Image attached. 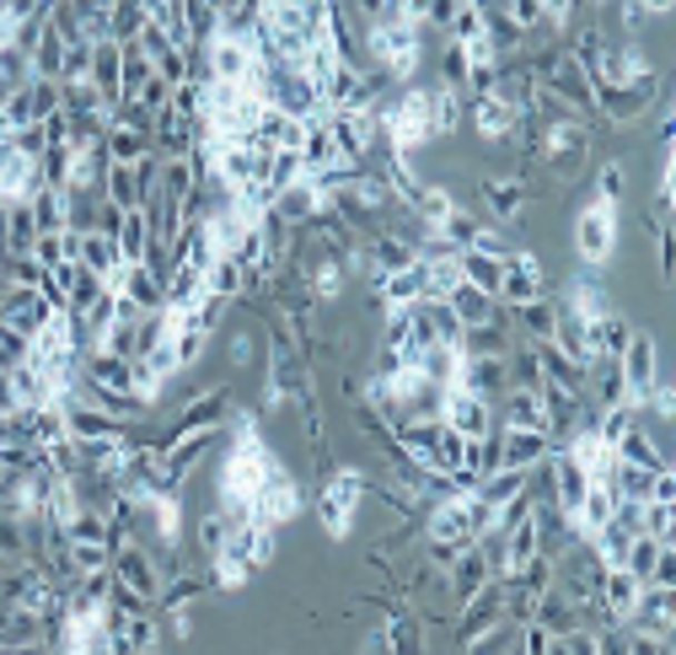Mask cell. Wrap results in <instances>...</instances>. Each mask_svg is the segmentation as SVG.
<instances>
[{
  "mask_svg": "<svg viewBox=\"0 0 676 655\" xmlns=\"http://www.w3.org/2000/svg\"><path fill=\"white\" fill-rule=\"evenodd\" d=\"M360 499H366V473L360 468L328 473V484H322V495H317V522H322V532H328V537H349Z\"/></svg>",
  "mask_w": 676,
  "mask_h": 655,
  "instance_id": "1",
  "label": "cell"
},
{
  "mask_svg": "<svg viewBox=\"0 0 676 655\" xmlns=\"http://www.w3.org/2000/svg\"><path fill=\"white\" fill-rule=\"evenodd\" d=\"M575 252H580L585 269H602L617 252V205L607 199H590L575 220Z\"/></svg>",
  "mask_w": 676,
  "mask_h": 655,
  "instance_id": "2",
  "label": "cell"
},
{
  "mask_svg": "<svg viewBox=\"0 0 676 655\" xmlns=\"http://www.w3.org/2000/svg\"><path fill=\"white\" fill-rule=\"evenodd\" d=\"M301 516V489H296V478L279 468L264 473V484H258V495H252V522H269V527H285V522H296Z\"/></svg>",
  "mask_w": 676,
  "mask_h": 655,
  "instance_id": "3",
  "label": "cell"
},
{
  "mask_svg": "<svg viewBox=\"0 0 676 655\" xmlns=\"http://www.w3.org/2000/svg\"><path fill=\"white\" fill-rule=\"evenodd\" d=\"M655 92H660L655 76L623 81V87H596V113L613 119V125H634V119H645V108L655 102Z\"/></svg>",
  "mask_w": 676,
  "mask_h": 655,
  "instance_id": "4",
  "label": "cell"
},
{
  "mask_svg": "<svg viewBox=\"0 0 676 655\" xmlns=\"http://www.w3.org/2000/svg\"><path fill=\"white\" fill-rule=\"evenodd\" d=\"M617 371H623V387H628V404L639 408V398H645L649 387H655V376H660V349H655V339L634 328V339L623 344V355H617Z\"/></svg>",
  "mask_w": 676,
  "mask_h": 655,
  "instance_id": "5",
  "label": "cell"
},
{
  "mask_svg": "<svg viewBox=\"0 0 676 655\" xmlns=\"http://www.w3.org/2000/svg\"><path fill=\"white\" fill-rule=\"evenodd\" d=\"M258 70V54H252V38H231V32H216L205 43V76L210 81H247Z\"/></svg>",
  "mask_w": 676,
  "mask_h": 655,
  "instance_id": "6",
  "label": "cell"
},
{
  "mask_svg": "<svg viewBox=\"0 0 676 655\" xmlns=\"http://www.w3.org/2000/svg\"><path fill=\"white\" fill-rule=\"evenodd\" d=\"M440 419L457 430V436H489L494 430V404L467 393V387H446V404H440Z\"/></svg>",
  "mask_w": 676,
  "mask_h": 655,
  "instance_id": "7",
  "label": "cell"
},
{
  "mask_svg": "<svg viewBox=\"0 0 676 655\" xmlns=\"http://www.w3.org/2000/svg\"><path fill=\"white\" fill-rule=\"evenodd\" d=\"M108 569H113V580H119V586L140 592L146 602H156V596H161V569H156V559L146 554V548H135V543H119Z\"/></svg>",
  "mask_w": 676,
  "mask_h": 655,
  "instance_id": "8",
  "label": "cell"
},
{
  "mask_svg": "<svg viewBox=\"0 0 676 655\" xmlns=\"http://www.w3.org/2000/svg\"><path fill=\"white\" fill-rule=\"evenodd\" d=\"M531 296H543V264H537V252H505V275H499V296L494 301H505V307H521Z\"/></svg>",
  "mask_w": 676,
  "mask_h": 655,
  "instance_id": "9",
  "label": "cell"
},
{
  "mask_svg": "<svg viewBox=\"0 0 676 655\" xmlns=\"http://www.w3.org/2000/svg\"><path fill=\"white\" fill-rule=\"evenodd\" d=\"M554 451V436L548 430H510L499 425V468H543V457Z\"/></svg>",
  "mask_w": 676,
  "mask_h": 655,
  "instance_id": "10",
  "label": "cell"
},
{
  "mask_svg": "<svg viewBox=\"0 0 676 655\" xmlns=\"http://www.w3.org/2000/svg\"><path fill=\"white\" fill-rule=\"evenodd\" d=\"M639 586L645 580H634V569H623V564H607L602 569V580H596V602H602V613L623 624L628 613H634V602H639Z\"/></svg>",
  "mask_w": 676,
  "mask_h": 655,
  "instance_id": "11",
  "label": "cell"
},
{
  "mask_svg": "<svg viewBox=\"0 0 676 655\" xmlns=\"http://www.w3.org/2000/svg\"><path fill=\"white\" fill-rule=\"evenodd\" d=\"M64 425L76 440H123V419H113L108 408L87 404V398H64Z\"/></svg>",
  "mask_w": 676,
  "mask_h": 655,
  "instance_id": "12",
  "label": "cell"
},
{
  "mask_svg": "<svg viewBox=\"0 0 676 655\" xmlns=\"http://www.w3.org/2000/svg\"><path fill=\"white\" fill-rule=\"evenodd\" d=\"M425 532H430V543H461V548H467V543H473V510H467V495L435 499Z\"/></svg>",
  "mask_w": 676,
  "mask_h": 655,
  "instance_id": "13",
  "label": "cell"
},
{
  "mask_svg": "<svg viewBox=\"0 0 676 655\" xmlns=\"http://www.w3.org/2000/svg\"><path fill=\"white\" fill-rule=\"evenodd\" d=\"M0 317H6L17 334H28V339H32V334L54 317V307H49V301H43V290H32V285H6V312H0Z\"/></svg>",
  "mask_w": 676,
  "mask_h": 655,
  "instance_id": "14",
  "label": "cell"
},
{
  "mask_svg": "<svg viewBox=\"0 0 676 655\" xmlns=\"http://www.w3.org/2000/svg\"><path fill=\"white\" fill-rule=\"evenodd\" d=\"M43 188L38 178V161L22 157L11 140H0V199H32Z\"/></svg>",
  "mask_w": 676,
  "mask_h": 655,
  "instance_id": "15",
  "label": "cell"
},
{
  "mask_svg": "<svg viewBox=\"0 0 676 655\" xmlns=\"http://www.w3.org/2000/svg\"><path fill=\"white\" fill-rule=\"evenodd\" d=\"M376 290H381V307H414V301H425V296H430L425 258H414V264H402V269H392V275H381Z\"/></svg>",
  "mask_w": 676,
  "mask_h": 655,
  "instance_id": "16",
  "label": "cell"
},
{
  "mask_svg": "<svg viewBox=\"0 0 676 655\" xmlns=\"http://www.w3.org/2000/svg\"><path fill=\"white\" fill-rule=\"evenodd\" d=\"M473 125H478L484 140H510V135L521 129V113H516L505 97L484 92V97H473Z\"/></svg>",
  "mask_w": 676,
  "mask_h": 655,
  "instance_id": "17",
  "label": "cell"
},
{
  "mask_svg": "<svg viewBox=\"0 0 676 655\" xmlns=\"http://www.w3.org/2000/svg\"><path fill=\"white\" fill-rule=\"evenodd\" d=\"M510 430H548V408H543V387H505V419Z\"/></svg>",
  "mask_w": 676,
  "mask_h": 655,
  "instance_id": "18",
  "label": "cell"
},
{
  "mask_svg": "<svg viewBox=\"0 0 676 655\" xmlns=\"http://www.w3.org/2000/svg\"><path fill=\"white\" fill-rule=\"evenodd\" d=\"M285 226H307L317 210H322V193H317V183L311 178H301V183H290V188H279L275 193V205H269Z\"/></svg>",
  "mask_w": 676,
  "mask_h": 655,
  "instance_id": "19",
  "label": "cell"
},
{
  "mask_svg": "<svg viewBox=\"0 0 676 655\" xmlns=\"http://www.w3.org/2000/svg\"><path fill=\"white\" fill-rule=\"evenodd\" d=\"M76 264H87L92 275L113 280V275L123 269V252H119V242H113L108 231H81V242H76Z\"/></svg>",
  "mask_w": 676,
  "mask_h": 655,
  "instance_id": "20",
  "label": "cell"
},
{
  "mask_svg": "<svg viewBox=\"0 0 676 655\" xmlns=\"http://www.w3.org/2000/svg\"><path fill=\"white\" fill-rule=\"evenodd\" d=\"M102 199H108V205H119V210H140V205H146V183H140L135 161H108Z\"/></svg>",
  "mask_w": 676,
  "mask_h": 655,
  "instance_id": "21",
  "label": "cell"
},
{
  "mask_svg": "<svg viewBox=\"0 0 676 655\" xmlns=\"http://www.w3.org/2000/svg\"><path fill=\"white\" fill-rule=\"evenodd\" d=\"M564 307H569L575 317H585V322H596L602 312H613V307H607V285H602V275H596V269L575 275V280H569V301H564Z\"/></svg>",
  "mask_w": 676,
  "mask_h": 655,
  "instance_id": "22",
  "label": "cell"
},
{
  "mask_svg": "<svg viewBox=\"0 0 676 655\" xmlns=\"http://www.w3.org/2000/svg\"><path fill=\"white\" fill-rule=\"evenodd\" d=\"M613 451L623 457V463H634V468H649V473H655V468H672V463H666V451L655 446V436H649L639 419H634V425L623 430V440H617Z\"/></svg>",
  "mask_w": 676,
  "mask_h": 655,
  "instance_id": "23",
  "label": "cell"
},
{
  "mask_svg": "<svg viewBox=\"0 0 676 655\" xmlns=\"http://www.w3.org/2000/svg\"><path fill=\"white\" fill-rule=\"evenodd\" d=\"M226 404H231V393L226 387H210V393H199L193 404L178 414V430L172 436H183V430H210V425H220L226 419Z\"/></svg>",
  "mask_w": 676,
  "mask_h": 655,
  "instance_id": "24",
  "label": "cell"
},
{
  "mask_svg": "<svg viewBox=\"0 0 676 655\" xmlns=\"http://www.w3.org/2000/svg\"><path fill=\"white\" fill-rule=\"evenodd\" d=\"M446 301H451V312L461 317V328H478V322H494V317H499V301H494L489 290H478V285H467V280H461Z\"/></svg>",
  "mask_w": 676,
  "mask_h": 655,
  "instance_id": "25",
  "label": "cell"
},
{
  "mask_svg": "<svg viewBox=\"0 0 676 655\" xmlns=\"http://www.w3.org/2000/svg\"><path fill=\"white\" fill-rule=\"evenodd\" d=\"M113 242H119L123 264H140V258H146V248H151V216H146V210H123Z\"/></svg>",
  "mask_w": 676,
  "mask_h": 655,
  "instance_id": "26",
  "label": "cell"
},
{
  "mask_svg": "<svg viewBox=\"0 0 676 655\" xmlns=\"http://www.w3.org/2000/svg\"><path fill=\"white\" fill-rule=\"evenodd\" d=\"M457 264H461V280H467V285H478V290L499 296V275H505V258H489V252H478V248H461V252H457Z\"/></svg>",
  "mask_w": 676,
  "mask_h": 655,
  "instance_id": "27",
  "label": "cell"
},
{
  "mask_svg": "<svg viewBox=\"0 0 676 655\" xmlns=\"http://www.w3.org/2000/svg\"><path fill=\"white\" fill-rule=\"evenodd\" d=\"M516 312V322H521V334L531 344H548L554 339V317H558V307L548 301V296H531V301H521V307H510Z\"/></svg>",
  "mask_w": 676,
  "mask_h": 655,
  "instance_id": "28",
  "label": "cell"
},
{
  "mask_svg": "<svg viewBox=\"0 0 676 655\" xmlns=\"http://www.w3.org/2000/svg\"><path fill=\"white\" fill-rule=\"evenodd\" d=\"M461 355H510V334H505V322L494 317V322H478V328H461Z\"/></svg>",
  "mask_w": 676,
  "mask_h": 655,
  "instance_id": "29",
  "label": "cell"
},
{
  "mask_svg": "<svg viewBox=\"0 0 676 655\" xmlns=\"http://www.w3.org/2000/svg\"><path fill=\"white\" fill-rule=\"evenodd\" d=\"M484 199H489V210L499 220H516L526 205V183L521 178H489V183H484Z\"/></svg>",
  "mask_w": 676,
  "mask_h": 655,
  "instance_id": "30",
  "label": "cell"
},
{
  "mask_svg": "<svg viewBox=\"0 0 676 655\" xmlns=\"http://www.w3.org/2000/svg\"><path fill=\"white\" fill-rule=\"evenodd\" d=\"M102 146H108V161H140L151 151V135L146 129H129V125H108Z\"/></svg>",
  "mask_w": 676,
  "mask_h": 655,
  "instance_id": "31",
  "label": "cell"
},
{
  "mask_svg": "<svg viewBox=\"0 0 676 655\" xmlns=\"http://www.w3.org/2000/svg\"><path fill=\"white\" fill-rule=\"evenodd\" d=\"M242 264H237V258H231V252H220L216 264H210V269H205V290H210V296H226V301H231V296H242Z\"/></svg>",
  "mask_w": 676,
  "mask_h": 655,
  "instance_id": "32",
  "label": "cell"
},
{
  "mask_svg": "<svg viewBox=\"0 0 676 655\" xmlns=\"http://www.w3.org/2000/svg\"><path fill=\"white\" fill-rule=\"evenodd\" d=\"M639 532L655 537V543H672V532H676V505L672 499H645V505H639Z\"/></svg>",
  "mask_w": 676,
  "mask_h": 655,
  "instance_id": "33",
  "label": "cell"
},
{
  "mask_svg": "<svg viewBox=\"0 0 676 655\" xmlns=\"http://www.w3.org/2000/svg\"><path fill=\"white\" fill-rule=\"evenodd\" d=\"M140 28H146V6H140V0L108 6V38H113V43H135V32Z\"/></svg>",
  "mask_w": 676,
  "mask_h": 655,
  "instance_id": "34",
  "label": "cell"
},
{
  "mask_svg": "<svg viewBox=\"0 0 676 655\" xmlns=\"http://www.w3.org/2000/svg\"><path fill=\"white\" fill-rule=\"evenodd\" d=\"M430 125H435V140L461 125V92L457 87H435L430 92Z\"/></svg>",
  "mask_w": 676,
  "mask_h": 655,
  "instance_id": "35",
  "label": "cell"
},
{
  "mask_svg": "<svg viewBox=\"0 0 676 655\" xmlns=\"http://www.w3.org/2000/svg\"><path fill=\"white\" fill-rule=\"evenodd\" d=\"M156 76V64L140 54V43H123V70H119V92L123 97H140V87Z\"/></svg>",
  "mask_w": 676,
  "mask_h": 655,
  "instance_id": "36",
  "label": "cell"
},
{
  "mask_svg": "<svg viewBox=\"0 0 676 655\" xmlns=\"http://www.w3.org/2000/svg\"><path fill=\"white\" fill-rule=\"evenodd\" d=\"M425 275H430V296H451V290L461 285L457 252H446V258H425Z\"/></svg>",
  "mask_w": 676,
  "mask_h": 655,
  "instance_id": "37",
  "label": "cell"
},
{
  "mask_svg": "<svg viewBox=\"0 0 676 655\" xmlns=\"http://www.w3.org/2000/svg\"><path fill=\"white\" fill-rule=\"evenodd\" d=\"M102 290H108V280H102V275H92L87 264H76V280H70V312H87Z\"/></svg>",
  "mask_w": 676,
  "mask_h": 655,
  "instance_id": "38",
  "label": "cell"
},
{
  "mask_svg": "<svg viewBox=\"0 0 676 655\" xmlns=\"http://www.w3.org/2000/svg\"><path fill=\"white\" fill-rule=\"evenodd\" d=\"M311 290H317V301H334L344 290V258H317L311 264Z\"/></svg>",
  "mask_w": 676,
  "mask_h": 655,
  "instance_id": "39",
  "label": "cell"
},
{
  "mask_svg": "<svg viewBox=\"0 0 676 655\" xmlns=\"http://www.w3.org/2000/svg\"><path fill=\"white\" fill-rule=\"evenodd\" d=\"M70 157H76L70 146H49V151L38 157V178H43L49 188H64L70 183Z\"/></svg>",
  "mask_w": 676,
  "mask_h": 655,
  "instance_id": "40",
  "label": "cell"
},
{
  "mask_svg": "<svg viewBox=\"0 0 676 655\" xmlns=\"http://www.w3.org/2000/svg\"><path fill=\"white\" fill-rule=\"evenodd\" d=\"M43 275H49V269H43L32 252H6V285H32V290H38Z\"/></svg>",
  "mask_w": 676,
  "mask_h": 655,
  "instance_id": "41",
  "label": "cell"
},
{
  "mask_svg": "<svg viewBox=\"0 0 676 655\" xmlns=\"http://www.w3.org/2000/svg\"><path fill=\"white\" fill-rule=\"evenodd\" d=\"M108 564H113L108 543H70V569L76 575H92V569H108Z\"/></svg>",
  "mask_w": 676,
  "mask_h": 655,
  "instance_id": "42",
  "label": "cell"
},
{
  "mask_svg": "<svg viewBox=\"0 0 676 655\" xmlns=\"http://www.w3.org/2000/svg\"><path fill=\"white\" fill-rule=\"evenodd\" d=\"M435 231H440V237H446V242H451V248L461 252V248H473V237H478V220H473V216H467V210L457 205L451 216H446L440 226H435Z\"/></svg>",
  "mask_w": 676,
  "mask_h": 655,
  "instance_id": "43",
  "label": "cell"
},
{
  "mask_svg": "<svg viewBox=\"0 0 676 655\" xmlns=\"http://www.w3.org/2000/svg\"><path fill=\"white\" fill-rule=\"evenodd\" d=\"M28 334H17L6 317H0V371H11V366H22L28 360Z\"/></svg>",
  "mask_w": 676,
  "mask_h": 655,
  "instance_id": "44",
  "label": "cell"
},
{
  "mask_svg": "<svg viewBox=\"0 0 676 655\" xmlns=\"http://www.w3.org/2000/svg\"><path fill=\"white\" fill-rule=\"evenodd\" d=\"M226 532H231V516H226V510H210V516L199 522V548H205L210 559H216V554H220V543H226Z\"/></svg>",
  "mask_w": 676,
  "mask_h": 655,
  "instance_id": "45",
  "label": "cell"
},
{
  "mask_svg": "<svg viewBox=\"0 0 676 655\" xmlns=\"http://www.w3.org/2000/svg\"><path fill=\"white\" fill-rule=\"evenodd\" d=\"M623 188H628V172H623V161H607V167L596 172V199L617 205V199H623Z\"/></svg>",
  "mask_w": 676,
  "mask_h": 655,
  "instance_id": "46",
  "label": "cell"
},
{
  "mask_svg": "<svg viewBox=\"0 0 676 655\" xmlns=\"http://www.w3.org/2000/svg\"><path fill=\"white\" fill-rule=\"evenodd\" d=\"M499 11L516 22V28H543V0H499Z\"/></svg>",
  "mask_w": 676,
  "mask_h": 655,
  "instance_id": "47",
  "label": "cell"
},
{
  "mask_svg": "<svg viewBox=\"0 0 676 655\" xmlns=\"http://www.w3.org/2000/svg\"><path fill=\"white\" fill-rule=\"evenodd\" d=\"M87 76H92V43H70V49H64L60 81H87Z\"/></svg>",
  "mask_w": 676,
  "mask_h": 655,
  "instance_id": "48",
  "label": "cell"
},
{
  "mask_svg": "<svg viewBox=\"0 0 676 655\" xmlns=\"http://www.w3.org/2000/svg\"><path fill=\"white\" fill-rule=\"evenodd\" d=\"M135 102H140V108H151V113H161V108L172 102V87H167L161 76H151V81L140 87V97H135Z\"/></svg>",
  "mask_w": 676,
  "mask_h": 655,
  "instance_id": "49",
  "label": "cell"
},
{
  "mask_svg": "<svg viewBox=\"0 0 676 655\" xmlns=\"http://www.w3.org/2000/svg\"><path fill=\"white\" fill-rule=\"evenodd\" d=\"M440 70H446V87H467V54H461V43H451L446 49V60H440Z\"/></svg>",
  "mask_w": 676,
  "mask_h": 655,
  "instance_id": "50",
  "label": "cell"
},
{
  "mask_svg": "<svg viewBox=\"0 0 676 655\" xmlns=\"http://www.w3.org/2000/svg\"><path fill=\"white\" fill-rule=\"evenodd\" d=\"M617 17H623V28H628V32H645L649 6H645V0H623V11H617Z\"/></svg>",
  "mask_w": 676,
  "mask_h": 655,
  "instance_id": "51",
  "label": "cell"
},
{
  "mask_svg": "<svg viewBox=\"0 0 676 655\" xmlns=\"http://www.w3.org/2000/svg\"><path fill=\"white\" fill-rule=\"evenodd\" d=\"M11 38H17V11L0 0V49H11Z\"/></svg>",
  "mask_w": 676,
  "mask_h": 655,
  "instance_id": "52",
  "label": "cell"
},
{
  "mask_svg": "<svg viewBox=\"0 0 676 655\" xmlns=\"http://www.w3.org/2000/svg\"><path fill=\"white\" fill-rule=\"evenodd\" d=\"M252 360V334H237L231 339V366H247Z\"/></svg>",
  "mask_w": 676,
  "mask_h": 655,
  "instance_id": "53",
  "label": "cell"
},
{
  "mask_svg": "<svg viewBox=\"0 0 676 655\" xmlns=\"http://www.w3.org/2000/svg\"><path fill=\"white\" fill-rule=\"evenodd\" d=\"M0 414H17V387H11V371H0Z\"/></svg>",
  "mask_w": 676,
  "mask_h": 655,
  "instance_id": "54",
  "label": "cell"
},
{
  "mask_svg": "<svg viewBox=\"0 0 676 655\" xmlns=\"http://www.w3.org/2000/svg\"><path fill=\"white\" fill-rule=\"evenodd\" d=\"M645 6H649V17H666V11H672L676 0H645Z\"/></svg>",
  "mask_w": 676,
  "mask_h": 655,
  "instance_id": "55",
  "label": "cell"
},
{
  "mask_svg": "<svg viewBox=\"0 0 676 655\" xmlns=\"http://www.w3.org/2000/svg\"><path fill=\"white\" fill-rule=\"evenodd\" d=\"M11 129H17V125H11V113L0 108V140H11Z\"/></svg>",
  "mask_w": 676,
  "mask_h": 655,
  "instance_id": "56",
  "label": "cell"
},
{
  "mask_svg": "<svg viewBox=\"0 0 676 655\" xmlns=\"http://www.w3.org/2000/svg\"><path fill=\"white\" fill-rule=\"evenodd\" d=\"M0 312H6V285H0Z\"/></svg>",
  "mask_w": 676,
  "mask_h": 655,
  "instance_id": "57",
  "label": "cell"
},
{
  "mask_svg": "<svg viewBox=\"0 0 676 655\" xmlns=\"http://www.w3.org/2000/svg\"><path fill=\"white\" fill-rule=\"evenodd\" d=\"M0 285H6V258H0Z\"/></svg>",
  "mask_w": 676,
  "mask_h": 655,
  "instance_id": "58",
  "label": "cell"
},
{
  "mask_svg": "<svg viewBox=\"0 0 676 655\" xmlns=\"http://www.w3.org/2000/svg\"><path fill=\"white\" fill-rule=\"evenodd\" d=\"M102 6H119V0H102Z\"/></svg>",
  "mask_w": 676,
  "mask_h": 655,
  "instance_id": "59",
  "label": "cell"
},
{
  "mask_svg": "<svg viewBox=\"0 0 676 655\" xmlns=\"http://www.w3.org/2000/svg\"><path fill=\"white\" fill-rule=\"evenodd\" d=\"M0 569H6V554H0Z\"/></svg>",
  "mask_w": 676,
  "mask_h": 655,
  "instance_id": "60",
  "label": "cell"
},
{
  "mask_svg": "<svg viewBox=\"0 0 676 655\" xmlns=\"http://www.w3.org/2000/svg\"><path fill=\"white\" fill-rule=\"evenodd\" d=\"M0 468H6V463H0Z\"/></svg>",
  "mask_w": 676,
  "mask_h": 655,
  "instance_id": "61",
  "label": "cell"
}]
</instances>
